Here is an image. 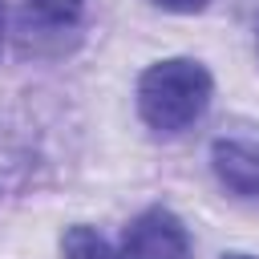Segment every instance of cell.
<instances>
[{"label":"cell","instance_id":"1","mask_svg":"<svg viewBox=\"0 0 259 259\" xmlns=\"http://www.w3.org/2000/svg\"><path fill=\"white\" fill-rule=\"evenodd\" d=\"M210 93H214V81L198 61L170 57V61H158V65H150L142 73L138 113L158 134H182L206 113Z\"/></svg>","mask_w":259,"mask_h":259},{"label":"cell","instance_id":"2","mask_svg":"<svg viewBox=\"0 0 259 259\" xmlns=\"http://www.w3.org/2000/svg\"><path fill=\"white\" fill-rule=\"evenodd\" d=\"M121 259H190V235L166 206L142 210L121 235Z\"/></svg>","mask_w":259,"mask_h":259},{"label":"cell","instance_id":"3","mask_svg":"<svg viewBox=\"0 0 259 259\" xmlns=\"http://www.w3.org/2000/svg\"><path fill=\"white\" fill-rule=\"evenodd\" d=\"M210 166H214V178L231 194L259 198V142H251V138H219L210 146Z\"/></svg>","mask_w":259,"mask_h":259},{"label":"cell","instance_id":"4","mask_svg":"<svg viewBox=\"0 0 259 259\" xmlns=\"http://www.w3.org/2000/svg\"><path fill=\"white\" fill-rule=\"evenodd\" d=\"M61 259H121L93 227H85V223H77V227H69L65 235H61Z\"/></svg>","mask_w":259,"mask_h":259},{"label":"cell","instance_id":"5","mask_svg":"<svg viewBox=\"0 0 259 259\" xmlns=\"http://www.w3.org/2000/svg\"><path fill=\"white\" fill-rule=\"evenodd\" d=\"M81 4L85 0H28L24 8L49 24H61V28H77V16H81Z\"/></svg>","mask_w":259,"mask_h":259},{"label":"cell","instance_id":"6","mask_svg":"<svg viewBox=\"0 0 259 259\" xmlns=\"http://www.w3.org/2000/svg\"><path fill=\"white\" fill-rule=\"evenodd\" d=\"M154 4H162V8H170V12H198L206 0H154Z\"/></svg>","mask_w":259,"mask_h":259},{"label":"cell","instance_id":"7","mask_svg":"<svg viewBox=\"0 0 259 259\" xmlns=\"http://www.w3.org/2000/svg\"><path fill=\"white\" fill-rule=\"evenodd\" d=\"M4 24H8V8H4V0H0V49H4Z\"/></svg>","mask_w":259,"mask_h":259},{"label":"cell","instance_id":"8","mask_svg":"<svg viewBox=\"0 0 259 259\" xmlns=\"http://www.w3.org/2000/svg\"><path fill=\"white\" fill-rule=\"evenodd\" d=\"M219 259H255V255H243V251H227V255H219Z\"/></svg>","mask_w":259,"mask_h":259}]
</instances>
